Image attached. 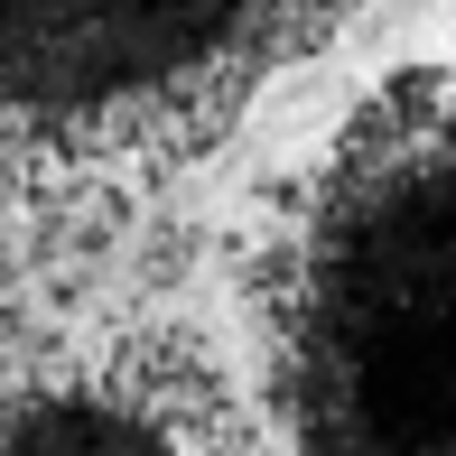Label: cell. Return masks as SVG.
<instances>
[{"mask_svg": "<svg viewBox=\"0 0 456 456\" xmlns=\"http://www.w3.org/2000/svg\"><path fill=\"white\" fill-rule=\"evenodd\" d=\"M0 456H242V438L205 372L159 354H112L10 391Z\"/></svg>", "mask_w": 456, "mask_h": 456, "instance_id": "cell-3", "label": "cell"}, {"mask_svg": "<svg viewBox=\"0 0 456 456\" xmlns=\"http://www.w3.org/2000/svg\"><path fill=\"white\" fill-rule=\"evenodd\" d=\"M354 0H0V186L94 196L205 159Z\"/></svg>", "mask_w": 456, "mask_h": 456, "instance_id": "cell-2", "label": "cell"}, {"mask_svg": "<svg viewBox=\"0 0 456 456\" xmlns=\"http://www.w3.org/2000/svg\"><path fill=\"white\" fill-rule=\"evenodd\" d=\"M289 456H456V75H391L261 252Z\"/></svg>", "mask_w": 456, "mask_h": 456, "instance_id": "cell-1", "label": "cell"}]
</instances>
